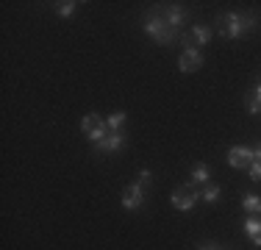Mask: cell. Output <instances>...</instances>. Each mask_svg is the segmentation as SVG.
Segmentation results:
<instances>
[{"instance_id": "2", "label": "cell", "mask_w": 261, "mask_h": 250, "mask_svg": "<svg viewBox=\"0 0 261 250\" xmlns=\"http://www.w3.org/2000/svg\"><path fill=\"white\" fill-rule=\"evenodd\" d=\"M145 34L150 36L156 45H161V47H167V45H172V42H178L181 36H178V31H172L170 25L164 22V17L159 14L156 9L150 11V14L145 17Z\"/></svg>"}, {"instance_id": "7", "label": "cell", "mask_w": 261, "mask_h": 250, "mask_svg": "<svg viewBox=\"0 0 261 250\" xmlns=\"http://www.w3.org/2000/svg\"><path fill=\"white\" fill-rule=\"evenodd\" d=\"M253 161H256V159H253V150L245 147V145L228 150V164H231L233 170H250Z\"/></svg>"}, {"instance_id": "18", "label": "cell", "mask_w": 261, "mask_h": 250, "mask_svg": "<svg viewBox=\"0 0 261 250\" xmlns=\"http://www.w3.org/2000/svg\"><path fill=\"white\" fill-rule=\"evenodd\" d=\"M139 184H142V186L153 184V172H150V170H142V172H139Z\"/></svg>"}, {"instance_id": "8", "label": "cell", "mask_w": 261, "mask_h": 250, "mask_svg": "<svg viewBox=\"0 0 261 250\" xmlns=\"http://www.w3.org/2000/svg\"><path fill=\"white\" fill-rule=\"evenodd\" d=\"M125 142H128L125 131H109V136H106L100 145H95V153H117Z\"/></svg>"}, {"instance_id": "5", "label": "cell", "mask_w": 261, "mask_h": 250, "mask_svg": "<svg viewBox=\"0 0 261 250\" xmlns=\"http://www.w3.org/2000/svg\"><path fill=\"white\" fill-rule=\"evenodd\" d=\"M156 11H159L161 17H164V22L170 25L172 31H178V28H181V25L186 22V11H184L181 3H172V6H170V3H159Z\"/></svg>"}, {"instance_id": "11", "label": "cell", "mask_w": 261, "mask_h": 250, "mask_svg": "<svg viewBox=\"0 0 261 250\" xmlns=\"http://www.w3.org/2000/svg\"><path fill=\"white\" fill-rule=\"evenodd\" d=\"M189 36H192V42H195V47H203L211 42V28L208 25H192Z\"/></svg>"}, {"instance_id": "16", "label": "cell", "mask_w": 261, "mask_h": 250, "mask_svg": "<svg viewBox=\"0 0 261 250\" xmlns=\"http://www.w3.org/2000/svg\"><path fill=\"white\" fill-rule=\"evenodd\" d=\"M56 6V14H59V17H70L72 14V11H75V0H59V3H53Z\"/></svg>"}, {"instance_id": "19", "label": "cell", "mask_w": 261, "mask_h": 250, "mask_svg": "<svg viewBox=\"0 0 261 250\" xmlns=\"http://www.w3.org/2000/svg\"><path fill=\"white\" fill-rule=\"evenodd\" d=\"M197 250H222V247H220V245H211V242H206V245H200Z\"/></svg>"}, {"instance_id": "10", "label": "cell", "mask_w": 261, "mask_h": 250, "mask_svg": "<svg viewBox=\"0 0 261 250\" xmlns=\"http://www.w3.org/2000/svg\"><path fill=\"white\" fill-rule=\"evenodd\" d=\"M208 178H211V172H208V167L206 164H197L195 170L189 172V181H186V186H206L208 184Z\"/></svg>"}, {"instance_id": "17", "label": "cell", "mask_w": 261, "mask_h": 250, "mask_svg": "<svg viewBox=\"0 0 261 250\" xmlns=\"http://www.w3.org/2000/svg\"><path fill=\"white\" fill-rule=\"evenodd\" d=\"M247 175H250L253 184H258V181H261V161H253L250 170H247Z\"/></svg>"}, {"instance_id": "4", "label": "cell", "mask_w": 261, "mask_h": 250, "mask_svg": "<svg viewBox=\"0 0 261 250\" xmlns=\"http://www.w3.org/2000/svg\"><path fill=\"white\" fill-rule=\"evenodd\" d=\"M197 200H200V192H197L195 186H186V184L170 195V203L175 206L178 211H192L197 206Z\"/></svg>"}, {"instance_id": "13", "label": "cell", "mask_w": 261, "mask_h": 250, "mask_svg": "<svg viewBox=\"0 0 261 250\" xmlns=\"http://www.w3.org/2000/svg\"><path fill=\"white\" fill-rule=\"evenodd\" d=\"M242 228H245V234L250 236V239H256V236L261 234V220L258 217H247V220L242 222Z\"/></svg>"}, {"instance_id": "22", "label": "cell", "mask_w": 261, "mask_h": 250, "mask_svg": "<svg viewBox=\"0 0 261 250\" xmlns=\"http://www.w3.org/2000/svg\"><path fill=\"white\" fill-rule=\"evenodd\" d=\"M253 245H258V247H261V234L256 236V239H253Z\"/></svg>"}, {"instance_id": "15", "label": "cell", "mask_w": 261, "mask_h": 250, "mask_svg": "<svg viewBox=\"0 0 261 250\" xmlns=\"http://www.w3.org/2000/svg\"><path fill=\"white\" fill-rule=\"evenodd\" d=\"M242 206H245L250 214H261V197L258 195H245L242 197Z\"/></svg>"}, {"instance_id": "21", "label": "cell", "mask_w": 261, "mask_h": 250, "mask_svg": "<svg viewBox=\"0 0 261 250\" xmlns=\"http://www.w3.org/2000/svg\"><path fill=\"white\" fill-rule=\"evenodd\" d=\"M253 159H256V161H261V142H258V147L253 150Z\"/></svg>"}, {"instance_id": "1", "label": "cell", "mask_w": 261, "mask_h": 250, "mask_svg": "<svg viewBox=\"0 0 261 250\" xmlns=\"http://www.w3.org/2000/svg\"><path fill=\"white\" fill-rule=\"evenodd\" d=\"M256 25H258V14H256V11H242V14L225 11V14L217 17V34L225 36V39H242V36L253 34Z\"/></svg>"}, {"instance_id": "12", "label": "cell", "mask_w": 261, "mask_h": 250, "mask_svg": "<svg viewBox=\"0 0 261 250\" xmlns=\"http://www.w3.org/2000/svg\"><path fill=\"white\" fill-rule=\"evenodd\" d=\"M128 122V114L125 111H114V114L106 117V125H109V131H122Z\"/></svg>"}, {"instance_id": "3", "label": "cell", "mask_w": 261, "mask_h": 250, "mask_svg": "<svg viewBox=\"0 0 261 250\" xmlns=\"http://www.w3.org/2000/svg\"><path fill=\"white\" fill-rule=\"evenodd\" d=\"M81 131H84L86 139L92 142V147L100 145L106 136H109V125H106V120H103L100 114H95V111H92V114H86L84 120H81Z\"/></svg>"}, {"instance_id": "14", "label": "cell", "mask_w": 261, "mask_h": 250, "mask_svg": "<svg viewBox=\"0 0 261 250\" xmlns=\"http://www.w3.org/2000/svg\"><path fill=\"white\" fill-rule=\"evenodd\" d=\"M200 197L206 200V203H217V200L222 197V189H220V186H214V184H206V186H203V192H200Z\"/></svg>"}, {"instance_id": "9", "label": "cell", "mask_w": 261, "mask_h": 250, "mask_svg": "<svg viewBox=\"0 0 261 250\" xmlns=\"http://www.w3.org/2000/svg\"><path fill=\"white\" fill-rule=\"evenodd\" d=\"M200 67H203V56H200V50H197V47H195V50H184L181 59H178V70L186 72V75H189V72H197Z\"/></svg>"}, {"instance_id": "20", "label": "cell", "mask_w": 261, "mask_h": 250, "mask_svg": "<svg viewBox=\"0 0 261 250\" xmlns=\"http://www.w3.org/2000/svg\"><path fill=\"white\" fill-rule=\"evenodd\" d=\"M250 92H253V95H256V100H258V103H261V84H258V86H253Z\"/></svg>"}, {"instance_id": "6", "label": "cell", "mask_w": 261, "mask_h": 250, "mask_svg": "<svg viewBox=\"0 0 261 250\" xmlns=\"http://www.w3.org/2000/svg\"><path fill=\"white\" fill-rule=\"evenodd\" d=\"M122 206H125L128 211H139L142 206H145V186H142L139 181L128 184V189L122 192Z\"/></svg>"}]
</instances>
